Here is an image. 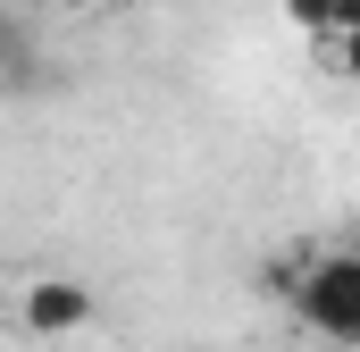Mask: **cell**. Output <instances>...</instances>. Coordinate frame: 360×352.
<instances>
[{
	"instance_id": "1",
	"label": "cell",
	"mask_w": 360,
	"mask_h": 352,
	"mask_svg": "<svg viewBox=\"0 0 360 352\" xmlns=\"http://www.w3.org/2000/svg\"><path fill=\"white\" fill-rule=\"evenodd\" d=\"M285 310L327 336V344H360V252L335 244V252H302V277L285 294Z\"/></svg>"
},
{
	"instance_id": "5",
	"label": "cell",
	"mask_w": 360,
	"mask_h": 352,
	"mask_svg": "<svg viewBox=\"0 0 360 352\" xmlns=\"http://www.w3.org/2000/svg\"><path fill=\"white\" fill-rule=\"evenodd\" d=\"M360 25V0H344V8H335V34H352Z\"/></svg>"
},
{
	"instance_id": "2",
	"label": "cell",
	"mask_w": 360,
	"mask_h": 352,
	"mask_svg": "<svg viewBox=\"0 0 360 352\" xmlns=\"http://www.w3.org/2000/svg\"><path fill=\"white\" fill-rule=\"evenodd\" d=\"M17 327L25 336H76V327H92V285L84 277H34L17 294Z\"/></svg>"
},
{
	"instance_id": "4",
	"label": "cell",
	"mask_w": 360,
	"mask_h": 352,
	"mask_svg": "<svg viewBox=\"0 0 360 352\" xmlns=\"http://www.w3.org/2000/svg\"><path fill=\"white\" fill-rule=\"evenodd\" d=\"M285 8V25H302V34H335V8L344 0H276Z\"/></svg>"
},
{
	"instance_id": "7",
	"label": "cell",
	"mask_w": 360,
	"mask_h": 352,
	"mask_svg": "<svg viewBox=\"0 0 360 352\" xmlns=\"http://www.w3.org/2000/svg\"><path fill=\"white\" fill-rule=\"evenodd\" d=\"M352 252H360V235H352Z\"/></svg>"
},
{
	"instance_id": "3",
	"label": "cell",
	"mask_w": 360,
	"mask_h": 352,
	"mask_svg": "<svg viewBox=\"0 0 360 352\" xmlns=\"http://www.w3.org/2000/svg\"><path fill=\"white\" fill-rule=\"evenodd\" d=\"M319 68L344 76V84H360V25L352 34H319Z\"/></svg>"
},
{
	"instance_id": "6",
	"label": "cell",
	"mask_w": 360,
	"mask_h": 352,
	"mask_svg": "<svg viewBox=\"0 0 360 352\" xmlns=\"http://www.w3.org/2000/svg\"><path fill=\"white\" fill-rule=\"evenodd\" d=\"M51 8H92V0H51Z\"/></svg>"
}]
</instances>
